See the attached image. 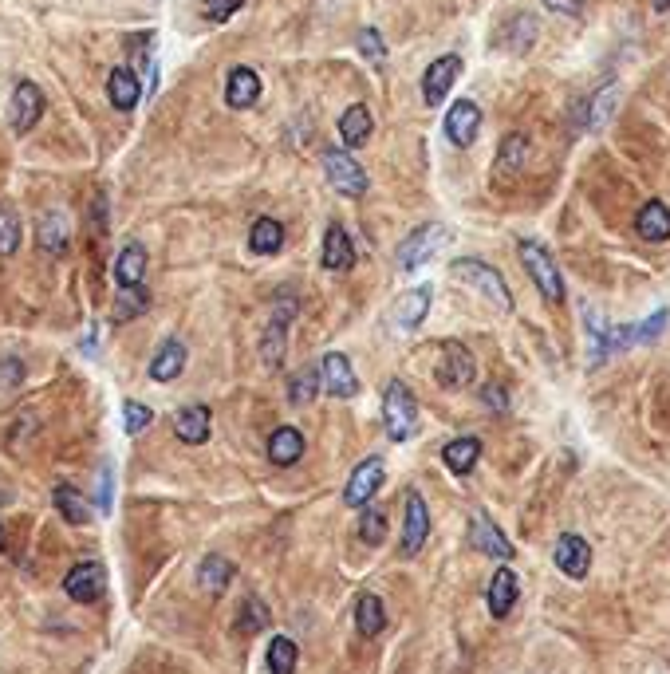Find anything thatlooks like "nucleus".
<instances>
[{"mask_svg":"<svg viewBox=\"0 0 670 674\" xmlns=\"http://www.w3.org/2000/svg\"><path fill=\"white\" fill-rule=\"evenodd\" d=\"M182 367H186V343L182 339H166L158 347V355L150 359V379L154 383H170V379L182 375Z\"/></svg>","mask_w":670,"mask_h":674,"instance_id":"obj_19","label":"nucleus"},{"mask_svg":"<svg viewBox=\"0 0 670 674\" xmlns=\"http://www.w3.org/2000/svg\"><path fill=\"white\" fill-rule=\"evenodd\" d=\"M241 4H245V0H205V4H201V12H205V20H209V24H225V20H229Z\"/></svg>","mask_w":670,"mask_h":674,"instance_id":"obj_42","label":"nucleus"},{"mask_svg":"<svg viewBox=\"0 0 670 674\" xmlns=\"http://www.w3.org/2000/svg\"><path fill=\"white\" fill-rule=\"evenodd\" d=\"M324 170H328V182H332L343 198H363V194H367V174H363V166H359L347 150L328 146V150H324Z\"/></svg>","mask_w":670,"mask_h":674,"instance_id":"obj_4","label":"nucleus"},{"mask_svg":"<svg viewBox=\"0 0 670 674\" xmlns=\"http://www.w3.org/2000/svg\"><path fill=\"white\" fill-rule=\"evenodd\" d=\"M107 95H111V103H115L119 111H134V107H138V95H142V87H138L134 71L131 68L111 71V79H107Z\"/></svg>","mask_w":670,"mask_h":674,"instance_id":"obj_30","label":"nucleus"},{"mask_svg":"<svg viewBox=\"0 0 670 674\" xmlns=\"http://www.w3.org/2000/svg\"><path fill=\"white\" fill-rule=\"evenodd\" d=\"M174 434H178L186 446H201V442L209 438V406H186V410H178Z\"/></svg>","mask_w":670,"mask_h":674,"instance_id":"obj_25","label":"nucleus"},{"mask_svg":"<svg viewBox=\"0 0 670 674\" xmlns=\"http://www.w3.org/2000/svg\"><path fill=\"white\" fill-rule=\"evenodd\" d=\"M150 406H142V403H127L123 406V422H127V434H142L146 426H150Z\"/></svg>","mask_w":670,"mask_h":674,"instance_id":"obj_43","label":"nucleus"},{"mask_svg":"<svg viewBox=\"0 0 670 674\" xmlns=\"http://www.w3.org/2000/svg\"><path fill=\"white\" fill-rule=\"evenodd\" d=\"M458 75H462V60H458V56L434 60V64L426 68V75H422V95H426V103L438 107V103L450 95V87L458 83Z\"/></svg>","mask_w":670,"mask_h":674,"instance_id":"obj_12","label":"nucleus"},{"mask_svg":"<svg viewBox=\"0 0 670 674\" xmlns=\"http://www.w3.org/2000/svg\"><path fill=\"white\" fill-rule=\"evenodd\" d=\"M268 627V607L261 600H245L241 604V619H237V631L241 635H257Z\"/></svg>","mask_w":670,"mask_h":674,"instance_id":"obj_38","label":"nucleus"},{"mask_svg":"<svg viewBox=\"0 0 670 674\" xmlns=\"http://www.w3.org/2000/svg\"><path fill=\"white\" fill-rule=\"evenodd\" d=\"M517 596H521V580L509 572V568H501L497 576H493V584H489V611L497 615V619H505L513 604H517Z\"/></svg>","mask_w":670,"mask_h":674,"instance_id":"obj_24","label":"nucleus"},{"mask_svg":"<svg viewBox=\"0 0 670 674\" xmlns=\"http://www.w3.org/2000/svg\"><path fill=\"white\" fill-rule=\"evenodd\" d=\"M446 241H450V229H446V225H438V221H434V225H422V229H414V233L399 245L395 265H399L402 272L418 269V265H426Z\"/></svg>","mask_w":670,"mask_h":674,"instance_id":"obj_2","label":"nucleus"},{"mask_svg":"<svg viewBox=\"0 0 670 674\" xmlns=\"http://www.w3.org/2000/svg\"><path fill=\"white\" fill-rule=\"evenodd\" d=\"M44 115V91L36 83H16L12 103H8V127L16 135H28Z\"/></svg>","mask_w":670,"mask_h":674,"instance_id":"obj_7","label":"nucleus"},{"mask_svg":"<svg viewBox=\"0 0 670 674\" xmlns=\"http://www.w3.org/2000/svg\"><path fill=\"white\" fill-rule=\"evenodd\" d=\"M280 245H284V225L276 217H257L253 233H249V249L261 257H272V253H280Z\"/></svg>","mask_w":670,"mask_h":674,"instance_id":"obj_29","label":"nucleus"},{"mask_svg":"<svg viewBox=\"0 0 670 674\" xmlns=\"http://www.w3.org/2000/svg\"><path fill=\"white\" fill-rule=\"evenodd\" d=\"M146 308V292L142 288H123V296H119V304H115V320H131Z\"/></svg>","mask_w":670,"mask_h":674,"instance_id":"obj_40","label":"nucleus"},{"mask_svg":"<svg viewBox=\"0 0 670 674\" xmlns=\"http://www.w3.org/2000/svg\"><path fill=\"white\" fill-rule=\"evenodd\" d=\"M430 533V513H426V501L422 493H406V525H402V556H414Z\"/></svg>","mask_w":670,"mask_h":674,"instance_id":"obj_13","label":"nucleus"},{"mask_svg":"<svg viewBox=\"0 0 670 674\" xmlns=\"http://www.w3.org/2000/svg\"><path fill=\"white\" fill-rule=\"evenodd\" d=\"M229 580H233V564H229L225 556L209 552V556L201 560V568H198V584L209 592V596H221V592L229 588Z\"/></svg>","mask_w":670,"mask_h":674,"instance_id":"obj_28","label":"nucleus"},{"mask_svg":"<svg viewBox=\"0 0 670 674\" xmlns=\"http://www.w3.org/2000/svg\"><path fill=\"white\" fill-rule=\"evenodd\" d=\"M0 548H4V525H0Z\"/></svg>","mask_w":670,"mask_h":674,"instance_id":"obj_49","label":"nucleus"},{"mask_svg":"<svg viewBox=\"0 0 670 674\" xmlns=\"http://www.w3.org/2000/svg\"><path fill=\"white\" fill-rule=\"evenodd\" d=\"M655 8H659V12H667V8H670V0H655Z\"/></svg>","mask_w":670,"mask_h":674,"instance_id":"obj_48","label":"nucleus"},{"mask_svg":"<svg viewBox=\"0 0 670 674\" xmlns=\"http://www.w3.org/2000/svg\"><path fill=\"white\" fill-rule=\"evenodd\" d=\"M635 229L643 241H667L670 237V209L663 202H647L635 217Z\"/></svg>","mask_w":670,"mask_h":674,"instance_id":"obj_26","label":"nucleus"},{"mask_svg":"<svg viewBox=\"0 0 670 674\" xmlns=\"http://www.w3.org/2000/svg\"><path fill=\"white\" fill-rule=\"evenodd\" d=\"M52 501H56V509H60V517H64L67 525H87V521H91L87 501H83L71 485H56V489H52Z\"/></svg>","mask_w":670,"mask_h":674,"instance_id":"obj_34","label":"nucleus"},{"mask_svg":"<svg viewBox=\"0 0 670 674\" xmlns=\"http://www.w3.org/2000/svg\"><path fill=\"white\" fill-rule=\"evenodd\" d=\"M521 261H525V269H529L536 288H540L552 304H560V300H564V280H560V272H556L552 253H548L544 245H536V241H521Z\"/></svg>","mask_w":670,"mask_h":674,"instance_id":"obj_3","label":"nucleus"},{"mask_svg":"<svg viewBox=\"0 0 670 674\" xmlns=\"http://www.w3.org/2000/svg\"><path fill=\"white\" fill-rule=\"evenodd\" d=\"M320 379H324V391L335 395V399H351V395L359 391V379H355L351 363H347L339 351L324 355V363H320Z\"/></svg>","mask_w":670,"mask_h":674,"instance_id":"obj_15","label":"nucleus"},{"mask_svg":"<svg viewBox=\"0 0 670 674\" xmlns=\"http://www.w3.org/2000/svg\"><path fill=\"white\" fill-rule=\"evenodd\" d=\"M473 375H477L473 355H469L462 343H446V347H442V363H438V383H442L446 391H462V387L473 383Z\"/></svg>","mask_w":670,"mask_h":674,"instance_id":"obj_9","label":"nucleus"},{"mask_svg":"<svg viewBox=\"0 0 670 674\" xmlns=\"http://www.w3.org/2000/svg\"><path fill=\"white\" fill-rule=\"evenodd\" d=\"M339 135H343L347 146H363V142L371 138V111H367L363 103L347 107V111H343V119H339Z\"/></svg>","mask_w":670,"mask_h":674,"instance_id":"obj_31","label":"nucleus"},{"mask_svg":"<svg viewBox=\"0 0 670 674\" xmlns=\"http://www.w3.org/2000/svg\"><path fill=\"white\" fill-rule=\"evenodd\" d=\"M316 387H324V379H316V371H300V375L292 379V391H288V395H292V403H308Z\"/></svg>","mask_w":670,"mask_h":674,"instance_id":"obj_41","label":"nucleus"},{"mask_svg":"<svg viewBox=\"0 0 670 674\" xmlns=\"http://www.w3.org/2000/svg\"><path fill=\"white\" fill-rule=\"evenodd\" d=\"M477 131H481V111H477V103L458 99V103L450 107V115H446V138H450L454 146H473V142H477Z\"/></svg>","mask_w":670,"mask_h":674,"instance_id":"obj_14","label":"nucleus"},{"mask_svg":"<svg viewBox=\"0 0 670 674\" xmlns=\"http://www.w3.org/2000/svg\"><path fill=\"white\" fill-rule=\"evenodd\" d=\"M469 544L481 552V556H493V560H513V544L509 537L489 521V513H473L469 517Z\"/></svg>","mask_w":670,"mask_h":674,"instance_id":"obj_10","label":"nucleus"},{"mask_svg":"<svg viewBox=\"0 0 670 674\" xmlns=\"http://www.w3.org/2000/svg\"><path fill=\"white\" fill-rule=\"evenodd\" d=\"M552 12H560V16H580L584 12V0H544Z\"/></svg>","mask_w":670,"mask_h":674,"instance_id":"obj_46","label":"nucleus"},{"mask_svg":"<svg viewBox=\"0 0 670 674\" xmlns=\"http://www.w3.org/2000/svg\"><path fill=\"white\" fill-rule=\"evenodd\" d=\"M525 158H529V142H525V135H509L505 142H501V154H497V178L521 174Z\"/></svg>","mask_w":670,"mask_h":674,"instance_id":"obj_33","label":"nucleus"},{"mask_svg":"<svg viewBox=\"0 0 670 674\" xmlns=\"http://www.w3.org/2000/svg\"><path fill=\"white\" fill-rule=\"evenodd\" d=\"M615 99H619V91H615V87H607V91L596 95V115H592V127H600L603 119H607V111L615 107Z\"/></svg>","mask_w":670,"mask_h":674,"instance_id":"obj_44","label":"nucleus"},{"mask_svg":"<svg viewBox=\"0 0 670 674\" xmlns=\"http://www.w3.org/2000/svg\"><path fill=\"white\" fill-rule=\"evenodd\" d=\"M477 458H481V442L477 438H458V442H450L442 450V462H446L450 473H469L477 466Z\"/></svg>","mask_w":670,"mask_h":674,"instance_id":"obj_32","label":"nucleus"},{"mask_svg":"<svg viewBox=\"0 0 670 674\" xmlns=\"http://www.w3.org/2000/svg\"><path fill=\"white\" fill-rule=\"evenodd\" d=\"M556 568L568 576V580H584L588 576V568H592V548H588V540L576 537V533H564V537L556 540Z\"/></svg>","mask_w":670,"mask_h":674,"instance_id":"obj_11","label":"nucleus"},{"mask_svg":"<svg viewBox=\"0 0 670 674\" xmlns=\"http://www.w3.org/2000/svg\"><path fill=\"white\" fill-rule=\"evenodd\" d=\"M320 261H324V269H332V272L351 269V261H355V245H351V237H347V229H343L339 221H332L328 233H324V253H320Z\"/></svg>","mask_w":670,"mask_h":674,"instance_id":"obj_17","label":"nucleus"},{"mask_svg":"<svg viewBox=\"0 0 670 674\" xmlns=\"http://www.w3.org/2000/svg\"><path fill=\"white\" fill-rule=\"evenodd\" d=\"M383 477H387V470H383V458H367V462H359L355 470H351V477H347V485H343V501L351 505V509H363L379 489H383Z\"/></svg>","mask_w":670,"mask_h":674,"instance_id":"obj_8","label":"nucleus"},{"mask_svg":"<svg viewBox=\"0 0 670 674\" xmlns=\"http://www.w3.org/2000/svg\"><path fill=\"white\" fill-rule=\"evenodd\" d=\"M268 458H272V466H296L304 458V434L296 426H280L268 438Z\"/></svg>","mask_w":670,"mask_h":674,"instance_id":"obj_21","label":"nucleus"},{"mask_svg":"<svg viewBox=\"0 0 670 674\" xmlns=\"http://www.w3.org/2000/svg\"><path fill=\"white\" fill-rule=\"evenodd\" d=\"M355 44H359V52H363L371 64H383V60H387V44H383V36H379L375 28H363V32L355 36Z\"/></svg>","mask_w":670,"mask_h":674,"instance_id":"obj_39","label":"nucleus"},{"mask_svg":"<svg viewBox=\"0 0 670 674\" xmlns=\"http://www.w3.org/2000/svg\"><path fill=\"white\" fill-rule=\"evenodd\" d=\"M426 312H430V288H426V284L414 288V292H402L399 300H395V308H391L395 328H402V332L418 328V324L426 320Z\"/></svg>","mask_w":670,"mask_h":674,"instance_id":"obj_18","label":"nucleus"},{"mask_svg":"<svg viewBox=\"0 0 670 674\" xmlns=\"http://www.w3.org/2000/svg\"><path fill=\"white\" fill-rule=\"evenodd\" d=\"M20 253V213L8 202H0V257Z\"/></svg>","mask_w":670,"mask_h":674,"instance_id":"obj_36","label":"nucleus"},{"mask_svg":"<svg viewBox=\"0 0 670 674\" xmlns=\"http://www.w3.org/2000/svg\"><path fill=\"white\" fill-rule=\"evenodd\" d=\"M296 659H300V647L288 635H276L268 643V674H296Z\"/></svg>","mask_w":670,"mask_h":674,"instance_id":"obj_35","label":"nucleus"},{"mask_svg":"<svg viewBox=\"0 0 670 674\" xmlns=\"http://www.w3.org/2000/svg\"><path fill=\"white\" fill-rule=\"evenodd\" d=\"M454 276H462L473 288H481L501 312H513V296H509L501 272L493 269V265H485V261H454Z\"/></svg>","mask_w":670,"mask_h":674,"instance_id":"obj_5","label":"nucleus"},{"mask_svg":"<svg viewBox=\"0 0 670 674\" xmlns=\"http://www.w3.org/2000/svg\"><path fill=\"white\" fill-rule=\"evenodd\" d=\"M383 627H387V607H383V600L371 596V592H363V596L355 600V631H359L363 639H375Z\"/></svg>","mask_w":670,"mask_h":674,"instance_id":"obj_23","label":"nucleus"},{"mask_svg":"<svg viewBox=\"0 0 670 674\" xmlns=\"http://www.w3.org/2000/svg\"><path fill=\"white\" fill-rule=\"evenodd\" d=\"M383 426H387L391 442H406L418 430V403H414V395L406 391V383H399V379L383 395Z\"/></svg>","mask_w":670,"mask_h":674,"instance_id":"obj_1","label":"nucleus"},{"mask_svg":"<svg viewBox=\"0 0 670 674\" xmlns=\"http://www.w3.org/2000/svg\"><path fill=\"white\" fill-rule=\"evenodd\" d=\"M481 399L493 406V410H505V406H509V399H505V391H501V387H485V391H481Z\"/></svg>","mask_w":670,"mask_h":674,"instance_id":"obj_47","label":"nucleus"},{"mask_svg":"<svg viewBox=\"0 0 670 674\" xmlns=\"http://www.w3.org/2000/svg\"><path fill=\"white\" fill-rule=\"evenodd\" d=\"M36 241H40V249H44V253H52V257H64V253H67V221H64V213H44V217L36 221Z\"/></svg>","mask_w":670,"mask_h":674,"instance_id":"obj_27","label":"nucleus"},{"mask_svg":"<svg viewBox=\"0 0 670 674\" xmlns=\"http://www.w3.org/2000/svg\"><path fill=\"white\" fill-rule=\"evenodd\" d=\"M64 592L75 604H95L107 592V568L99 560H83L64 576Z\"/></svg>","mask_w":670,"mask_h":674,"instance_id":"obj_6","label":"nucleus"},{"mask_svg":"<svg viewBox=\"0 0 670 674\" xmlns=\"http://www.w3.org/2000/svg\"><path fill=\"white\" fill-rule=\"evenodd\" d=\"M257 95H261V75H257V71L253 68L229 71V87H225V103H229V107L245 111V107L257 103Z\"/></svg>","mask_w":670,"mask_h":674,"instance_id":"obj_20","label":"nucleus"},{"mask_svg":"<svg viewBox=\"0 0 670 674\" xmlns=\"http://www.w3.org/2000/svg\"><path fill=\"white\" fill-rule=\"evenodd\" d=\"M292 312H296V300L288 296H280L276 300V312H272V324H268V332H265V363L268 367H276L280 363V355H284V339H288V324H292Z\"/></svg>","mask_w":670,"mask_h":674,"instance_id":"obj_16","label":"nucleus"},{"mask_svg":"<svg viewBox=\"0 0 670 674\" xmlns=\"http://www.w3.org/2000/svg\"><path fill=\"white\" fill-rule=\"evenodd\" d=\"M99 513H111V466L99 470Z\"/></svg>","mask_w":670,"mask_h":674,"instance_id":"obj_45","label":"nucleus"},{"mask_svg":"<svg viewBox=\"0 0 670 674\" xmlns=\"http://www.w3.org/2000/svg\"><path fill=\"white\" fill-rule=\"evenodd\" d=\"M115 280H119V288H142V280H146V249L138 241L123 245V253L115 257Z\"/></svg>","mask_w":670,"mask_h":674,"instance_id":"obj_22","label":"nucleus"},{"mask_svg":"<svg viewBox=\"0 0 670 674\" xmlns=\"http://www.w3.org/2000/svg\"><path fill=\"white\" fill-rule=\"evenodd\" d=\"M359 540H363V544H371V548H379V544L387 540V513L367 509V513L359 517Z\"/></svg>","mask_w":670,"mask_h":674,"instance_id":"obj_37","label":"nucleus"}]
</instances>
